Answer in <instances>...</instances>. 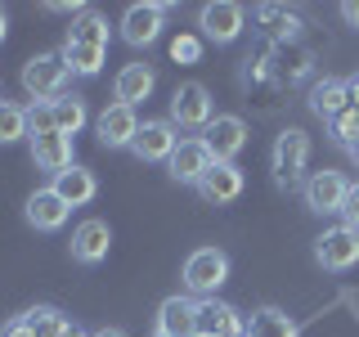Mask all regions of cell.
I'll return each instance as SVG.
<instances>
[{
    "label": "cell",
    "mask_w": 359,
    "mask_h": 337,
    "mask_svg": "<svg viewBox=\"0 0 359 337\" xmlns=\"http://www.w3.org/2000/svg\"><path fill=\"white\" fill-rule=\"evenodd\" d=\"M162 27H166V5H157V0H149V5H130L126 14H121V41L135 45V50L153 45L157 37H162Z\"/></svg>",
    "instance_id": "7"
},
{
    "label": "cell",
    "mask_w": 359,
    "mask_h": 337,
    "mask_svg": "<svg viewBox=\"0 0 359 337\" xmlns=\"http://www.w3.org/2000/svg\"><path fill=\"white\" fill-rule=\"evenodd\" d=\"M86 104L76 95H59L54 99V131H63L67 140H72V135H81V126H86Z\"/></svg>",
    "instance_id": "26"
},
{
    "label": "cell",
    "mask_w": 359,
    "mask_h": 337,
    "mask_svg": "<svg viewBox=\"0 0 359 337\" xmlns=\"http://www.w3.org/2000/svg\"><path fill=\"white\" fill-rule=\"evenodd\" d=\"M59 54H63L67 72H76V77H95L108 59V50H99V45H76V41H63Z\"/></svg>",
    "instance_id": "23"
},
{
    "label": "cell",
    "mask_w": 359,
    "mask_h": 337,
    "mask_svg": "<svg viewBox=\"0 0 359 337\" xmlns=\"http://www.w3.org/2000/svg\"><path fill=\"white\" fill-rule=\"evenodd\" d=\"M346 153H351V162L359 166V140H355V144H351V149H346Z\"/></svg>",
    "instance_id": "38"
},
{
    "label": "cell",
    "mask_w": 359,
    "mask_h": 337,
    "mask_svg": "<svg viewBox=\"0 0 359 337\" xmlns=\"http://www.w3.org/2000/svg\"><path fill=\"white\" fill-rule=\"evenodd\" d=\"M198 337H202V333H198Z\"/></svg>",
    "instance_id": "40"
},
{
    "label": "cell",
    "mask_w": 359,
    "mask_h": 337,
    "mask_svg": "<svg viewBox=\"0 0 359 337\" xmlns=\"http://www.w3.org/2000/svg\"><path fill=\"white\" fill-rule=\"evenodd\" d=\"M153 86H157V72H153L149 63H126V67L117 72V81H112V95H117V104L135 108L140 99L153 95Z\"/></svg>",
    "instance_id": "19"
},
{
    "label": "cell",
    "mask_w": 359,
    "mask_h": 337,
    "mask_svg": "<svg viewBox=\"0 0 359 337\" xmlns=\"http://www.w3.org/2000/svg\"><path fill=\"white\" fill-rule=\"evenodd\" d=\"M306 162H310V135L301 131V126H287V131H278V140H274V153H269V166H274V180L283 189L292 185H306Z\"/></svg>",
    "instance_id": "1"
},
{
    "label": "cell",
    "mask_w": 359,
    "mask_h": 337,
    "mask_svg": "<svg viewBox=\"0 0 359 337\" xmlns=\"http://www.w3.org/2000/svg\"><path fill=\"white\" fill-rule=\"evenodd\" d=\"M67 63L63 54H36V59L22 63V90H27L36 104H54L59 95H67Z\"/></svg>",
    "instance_id": "2"
},
{
    "label": "cell",
    "mask_w": 359,
    "mask_h": 337,
    "mask_svg": "<svg viewBox=\"0 0 359 337\" xmlns=\"http://www.w3.org/2000/svg\"><path fill=\"white\" fill-rule=\"evenodd\" d=\"M0 337H36V333H32V329H27L22 319H9L5 329H0Z\"/></svg>",
    "instance_id": "32"
},
{
    "label": "cell",
    "mask_w": 359,
    "mask_h": 337,
    "mask_svg": "<svg viewBox=\"0 0 359 337\" xmlns=\"http://www.w3.org/2000/svg\"><path fill=\"white\" fill-rule=\"evenodd\" d=\"M211 121H216L211 90L202 86V81L175 86V95H171V126H175V131H207Z\"/></svg>",
    "instance_id": "3"
},
{
    "label": "cell",
    "mask_w": 359,
    "mask_h": 337,
    "mask_svg": "<svg viewBox=\"0 0 359 337\" xmlns=\"http://www.w3.org/2000/svg\"><path fill=\"white\" fill-rule=\"evenodd\" d=\"M175 144H180V131L171 126V117H153V121H144V126H140L130 153L140 157V162H171Z\"/></svg>",
    "instance_id": "8"
},
{
    "label": "cell",
    "mask_w": 359,
    "mask_h": 337,
    "mask_svg": "<svg viewBox=\"0 0 359 337\" xmlns=\"http://www.w3.org/2000/svg\"><path fill=\"white\" fill-rule=\"evenodd\" d=\"M63 337H95V333H86L81 324H67V333H63Z\"/></svg>",
    "instance_id": "35"
},
{
    "label": "cell",
    "mask_w": 359,
    "mask_h": 337,
    "mask_svg": "<svg viewBox=\"0 0 359 337\" xmlns=\"http://www.w3.org/2000/svg\"><path fill=\"white\" fill-rule=\"evenodd\" d=\"M22 324H27V329L36 333V337H63L72 319H67L59 306H32L27 315H22Z\"/></svg>",
    "instance_id": "25"
},
{
    "label": "cell",
    "mask_w": 359,
    "mask_h": 337,
    "mask_svg": "<svg viewBox=\"0 0 359 337\" xmlns=\"http://www.w3.org/2000/svg\"><path fill=\"white\" fill-rule=\"evenodd\" d=\"M67 202L54 194V189H36V194L27 198V207H22V216H27L32 230H41V234H54V230H63L67 225Z\"/></svg>",
    "instance_id": "15"
},
{
    "label": "cell",
    "mask_w": 359,
    "mask_h": 337,
    "mask_svg": "<svg viewBox=\"0 0 359 337\" xmlns=\"http://www.w3.org/2000/svg\"><path fill=\"white\" fill-rule=\"evenodd\" d=\"M341 220L351 225V230H359V180L351 189H346V202H341Z\"/></svg>",
    "instance_id": "31"
},
{
    "label": "cell",
    "mask_w": 359,
    "mask_h": 337,
    "mask_svg": "<svg viewBox=\"0 0 359 337\" xmlns=\"http://www.w3.org/2000/svg\"><path fill=\"white\" fill-rule=\"evenodd\" d=\"M50 189L67 202V207H86V202L99 194V180H95V171H86V166H67V171L54 176Z\"/></svg>",
    "instance_id": "20"
},
{
    "label": "cell",
    "mask_w": 359,
    "mask_h": 337,
    "mask_svg": "<svg viewBox=\"0 0 359 337\" xmlns=\"http://www.w3.org/2000/svg\"><path fill=\"white\" fill-rule=\"evenodd\" d=\"M328 135L337 144H346V149H351V144L359 140V108H346V112H337V117L328 121Z\"/></svg>",
    "instance_id": "28"
},
{
    "label": "cell",
    "mask_w": 359,
    "mask_h": 337,
    "mask_svg": "<svg viewBox=\"0 0 359 337\" xmlns=\"http://www.w3.org/2000/svg\"><path fill=\"white\" fill-rule=\"evenodd\" d=\"M140 126H144V121L135 117V108L108 104L104 112H99V121H95V135H99V144H104V149H130L135 135H140Z\"/></svg>",
    "instance_id": "11"
},
{
    "label": "cell",
    "mask_w": 359,
    "mask_h": 337,
    "mask_svg": "<svg viewBox=\"0 0 359 337\" xmlns=\"http://www.w3.org/2000/svg\"><path fill=\"white\" fill-rule=\"evenodd\" d=\"M229 279V256L220 247H198L184 261V288L194 297H216V288Z\"/></svg>",
    "instance_id": "4"
},
{
    "label": "cell",
    "mask_w": 359,
    "mask_h": 337,
    "mask_svg": "<svg viewBox=\"0 0 359 337\" xmlns=\"http://www.w3.org/2000/svg\"><path fill=\"white\" fill-rule=\"evenodd\" d=\"M153 337H166V333H153Z\"/></svg>",
    "instance_id": "39"
},
{
    "label": "cell",
    "mask_w": 359,
    "mask_h": 337,
    "mask_svg": "<svg viewBox=\"0 0 359 337\" xmlns=\"http://www.w3.org/2000/svg\"><path fill=\"white\" fill-rule=\"evenodd\" d=\"M166 166H171V176L180 180V185H202V176L216 166V157H211V149H207L202 135H189V140L175 144V153H171Z\"/></svg>",
    "instance_id": "9"
},
{
    "label": "cell",
    "mask_w": 359,
    "mask_h": 337,
    "mask_svg": "<svg viewBox=\"0 0 359 337\" xmlns=\"http://www.w3.org/2000/svg\"><path fill=\"white\" fill-rule=\"evenodd\" d=\"M310 108L319 112L323 121H332L337 112L351 108V90H346V81H337V77H323V81L310 86Z\"/></svg>",
    "instance_id": "21"
},
{
    "label": "cell",
    "mask_w": 359,
    "mask_h": 337,
    "mask_svg": "<svg viewBox=\"0 0 359 337\" xmlns=\"http://www.w3.org/2000/svg\"><path fill=\"white\" fill-rule=\"evenodd\" d=\"M54 131V104H32L27 108V140L32 135H50Z\"/></svg>",
    "instance_id": "29"
},
{
    "label": "cell",
    "mask_w": 359,
    "mask_h": 337,
    "mask_svg": "<svg viewBox=\"0 0 359 337\" xmlns=\"http://www.w3.org/2000/svg\"><path fill=\"white\" fill-rule=\"evenodd\" d=\"M108 247H112V230H108V220H99V216H90L81 220L72 230V261H81V265H99L108 256Z\"/></svg>",
    "instance_id": "13"
},
{
    "label": "cell",
    "mask_w": 359,
    "mask_h": 337,
    "mask_svg": "<svg viewBox=\"0 0 359 337\" xmlns=\"http://www.w3.org/2000/svg\"><path fill=\"white\" fill-rule=\"evenodd\" d=\"M341 18L351 22V27H359V0H346V5H341Z\"/></svg>",
    "instance_id": "33"
},
{
    "label": "cell",
    "mask_w": 359,
    "mask_h": 337,
    "mask_svg": "<svg viewBox=\"0 0 359 337\" xmlns=\"http://www.w3.org/2000/svg\"><path fill=\"white\" fill-rule=\"evenodd\" d=\"M5 32H9V14L0 9V41H5Z\"/></svg>",
    "instance_id": "36"
},
{
    "label": "cell",
    "mask_w": 359,
    "mask_h": 337,
    "mask_svg": "<svg viewBox=\"0 0 359 337\" xmlns=\"http://www.w3.org/2000/svg\"><path fill=\"white\" fill-rule=\"evenodd\" d=\"M95 337H126V333H121V329H99Z\"/></svg>",
    "instance_id": "37"
},
{
    "label": "cell",
    "mask_w": 359,
    "mask_h": 337,
    "mask_svg": "<svg viewBox=\"0 0 359 337\" xmlns=\"http://www.w3.org/2000/svg\"><path fill=\"white\" fill-rule=\"evenodd\" d=\"M202 140H207V149H211L216 162H233L247 144V121L233 117V112H216V121L202 131Z\"/></svg>",
    "instance_id": "12"
},
{
    "label": "cell",
    "mask_w": 359,
    "mask_h": 337,
    "mask_svg": "<svg viewBox=\"0 0 359 337\" xmlns=\"http://www.w3.org/2000/svg\"><path fill=\"white\" fill-rule=\"evenodd\" d=\"M171 59L175 63H198L202 59V41L198 37H175L171 41Z\"/></svg>",
    "instance_id": "30"
},
{
    "label": "cell",
    "mask_w": 359,
    "mask_h": 337,
    "mask_svg": "<svg viewBox=\"0 0 359 337\" xmlns=\"http://www.w3.org/2000/svg\"><path fill=\"white\" fill-rule=\"evenodd\" d=\"M32 162L41 166V171H67L72 162V140H67L63 131H50V135H32Z\"/></svg>",
    "instance_id": "18"
},
{
    "label": "cell",
    "mask_w": 359,
    "mask_h": 337,
    "mask_svg": "<svg viewBox=\"0 0 359 337\" xmlns=\"http://www.w3.org/2000/svg\"><path fill=\"white\" fill-rule=\"evenodd\" d=\"M157 333L198 337V301L194 297H166L162 306H157Z\"/></svg>",
    "instance_id": "16"
},
{
    "label": "cell",
    "mask_w": 359,
    "mask_h": 337,
    "mask_svg": "<svg viewBox=\"0 0 359 337\" xmlns=\"http://www.w3.org/2000/svg\"><path fill=\"white\" fill-rule=\"evenodd\" d=\"M243 185H247L243 166H233V162H216L207 176H202L198 194L207 198V202H216V207H224V202H233V198L243 194Z\"/></svg>",
    "instance_id": "17"
},
{
    "label": "cell",
    "mask_w": 359,
    "mask_h": 337,
    "mask_svg": "<svg viewBox=\"0 0 359 337\" xmlns=\"http://www.w3.org/2000/svg\"><path fill=\"white\" fill-rule=\"evenodd\" d=\"M243 337H297V324H292L278 306H261V310H252Z\"/></svg>",
    "instance_id": "22"
},
{
    "label": "cell",
    "mask_w": 359,
    "mask_h": 337,
    "mask_svg": "<svg viewBox=\"0 0 359 337\" xmlns=\"http://www.w3.org/2000/svg\"><path fill=\"white\" fill-rule=\"evenodd\" d=\"M314 261L323 270H351L359 265V230L351 225H337V230H323L314 239Z\"/></svg>",
    "instance_id": "5"
},
{
    "label": "cell",
    "mask_w": 359,
    "mask_h": 337,
    "mask_svg": "<svg viewBox=\"0 0 359 337\" xmlns=\"http://www.w3.org/2000/svg\"><path fill=\"white\" fill-rule=\"evenodd\" d=\"M346 189H351V180L341 171H314L306 176V185H301V198H306L310 211H319V216H341V202H346Z\"/></svg>",
    "instance_id": "6"
},
{
    "label": "cell",
    "mask_w": 359,
    "mask_h": 337,
    "mask_svg": "<svg viewBox=\"0 0 359 337\" xmlns=\"http://www.w3.org/2000/svg\"><path fill=\"white\" fill-rule=\"evenodd\" d=\"M67 41L76 45H99V50H108V18L95 14V9H86V14L72 18V27H67Z\"/></svg>",
    "instance_id": "24"
},
{
    "label": "cell",
    "mask_w": 359,
    "mask_h": 337,
    "mask_svg": "<svg viewBox=\"0 0 359 337\" xmlns=\"http://www.w3.org/2000/svg\"><path fill=\"white\" fill-rule=\"evenodd\" d=\"M22 135H27V108L0 99V144H14Z\"/></svg>",
    "instance_id": "27"
},
{
    "label": "cell",
    "mask_w": 359,
    "mask_h": 337,
    "mask_svg": "<svg viewBox=\"0 0 359 337\" xmlns=\"http://www.w3.org/2000/svg\"><path fill=\"white\" fill-rule=\"evenodd\" d=\"M346 90H351V108H359V77H351V81H346Z\"/></svg>",
    "instance_id": "34"
},
{
    "label": "cell",
    "mask_w": 359,
    "mask_h": 337,
    "mask_svg": "<svg viewBox=\"0 0 359 337\" xmlns=\"http://www.w3.org/2000/svg\"><path fill=\"white\" fill-rule=\"evenodd\" d=\"M198 27H202V37L216 41V45L238 41L243 37V5H233V0H211V5H202Z\"/></svg>",
    "instance_id": "10"
},
{
    "label": "cell",
    "mask_w": 359,
    "mask_h": 337,
    "mask_svg": "<svg viewBox=\"0 0 359 337\" xmlns=\"http://www.w3.org/2000/svg\"><path fill=\"white\" fill-rule=\"evenodd\" d=\"M198 333L202 337H243L247 319L229 306V301L207 297V301H198Z\"/></svg>",
    "instance_id": "14"
}]
</instances>
